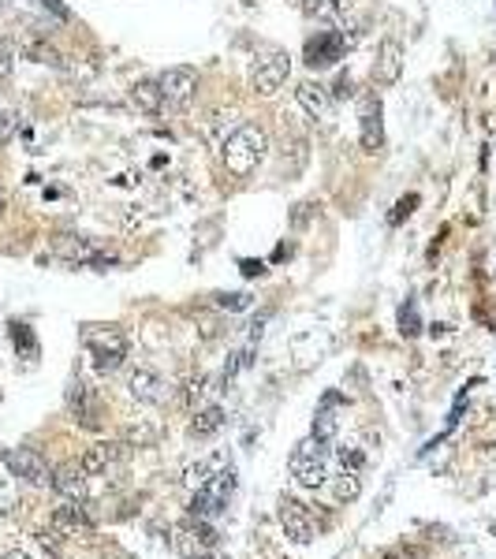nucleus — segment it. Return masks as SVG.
Wrapping results in <instances>:
<instances>
[{
    "mask_svg": "<svg viewBox=\"0 0 496 559\" xmlns=\"http://www.w3.org/2000/svg\"><path fill=\"white\" fill-rule=\"evenodd\" d=\"M12 339H15V347H19L26 358H34V355H38V344H34V336H30L26 325H12Z\"/></svg>",
    "mask_w": 496,
    "mask_h": 559,
    "instance_id": "bb28decb",
    "label": "nucleus"
},
{
    "mask_svg": "<svg viewBox=\"0 0 496 559\" xmlns=\"http://www.w3.org/2000/svg\"><path fill=\"white\" fill-rule=\"evenodd\" d=\"M295 5H299V0H295Z\"/></svg>",
    "mask_w": 496,
    "mask_h": 559,
    "instance_id": "ea45409f",
    "label": "nucleus"
},
{
    "mask_svg": "<svg viewBox=\"0 0 496 559\" xmlns=\"http://www.w3.org/2000/svg\"><path fill=\"white\" fill-rule=\"evenodd\" d=\"M403 75V45L396 38H385L374 60V82L377 86H392Z\"/></svg>",
    "mask_w": 496,
    "mask_h": 559,
    "instance_id": "a211bd4d",
    "label": "nucleus"
},
{
    "mask_svg": "<svg viewBox=\"0 0 496 559\" xmlns=\"http://www.w3.org/2000/svg\"><path fill=\"white\" fill-rule=\"evenodd\" d=\"M0 462L8 466V474L34 485V488H49L52 485V470L49 462L34 451V448H0Z\"/></svg>",
    "mask_w": 496,
    "mask_h": 559,
    "instance_id": "20e7f679",
    "label": "nucleus"
},
{
    "mask_svg": "<svg viewBox=\"0 0 496 559\" xmlns=\"http://www.w3.org/2000/svg\"><path fill=\"white\" fill-rule=\"evenodd\" d=\"M269 153V135L258 123H239V128L221 142V161L232 175H251Z\"/></svg>",
    "mask_w": 496,
    "mask_h": 559,
    "instance_id": "f257e3e1",
    "label": "nucleus"
},
{
    "mask_svg": "<svg viewBox=\"0 0 496 559\" xmlns=\"http://www.w3.org/2000/svg\"><path fill=\"white\" fill-rule=\"evenodd\" d=\"M191 559H216L213 552H198V555H191Z\"/></svg>",
    "mask_w": 496,
    "mask_h": 559,
    "instance_id": "4c0bfd02",
    "label": "nucleus"
},
{
    "mask_svg": "<svg viewBox=\"0 0 496 559\" xmlns=\"http://www.w3.org/2000/svg\"><path fill=\"white\" fill-rule=\"evenodd\" d=\"M221 466H228V459L224 455H216V459H205V462H191L187 466V474H183V481H187V488L195 492V488H202L216 470H221Z\"/></svg>",
    "mask_w": 496,
    "mask_h": 559,
    "instance_id": "5701e85b",
    "label": "nucleus"
},
{
    "mask_svg": "<svg viewBox=\"0 0 496 559\" xmlns=\"http://www.w3.org/2000/svg\"><path fill=\"white\" fill-rule=\"evenodd\" d=\"M0 213H5V198H0Z\"/></svg>",
    "mask_w": 496,
    "mask_h": 559,
    "instance_id": "58836bf2",
    "label": "nucleus"
},
{
    "mask_svg": "<svg viewBox=\"0 0 496 559\" xmlns=\"http://www.w3.org/2000/svg\"><path fill=\"white\" fill-rule=\"evenodd\" d=\"M23 52H26V60H34V64L64 68V56H60V49H52V45L42 42V38H26V42H23Z\"/></svg>",
    "mask_w": 496,
    "mask_h": 559,
    "instance_id": "4be33fe9",
    "label": "nucleus"
},
{
    "mask_svg": "<svg viewBox=\"0 0 496 559\" xmlns=\"http://www.w3.org/2000/svg\"><path fill=\"white\" fill-rule=\"evenodd\" d=\"M358 119H362V153H377L385 146V109H381V98L377 93H369L358 105Z\"/></svg>",
    "mask_w": 496,
    "mask_h": 559,
    "instance_id": "9b49d317",
    "label": "nucleus"
},
{
    "mask_svg": "<svg viewBox=\"0 0 496 559\" xmlns=\"http://www.w3.org/2000/svg\"><path fill=\"white\" fill-rule=\"evenodd\" d=\"M157 86H161V93H165L168 109L183 112V109H191V105H195V98H198V71H195V68H187V64L168 68V71H161V75H157Z\"/></svg>",
    "mask_w": 496,
    "mask_h": 559,
    "instance_id": "0eeeda50",
    "label": "nucleus"
},
{
    "mask_svg": "<svg viewBox=\"0 0 496 559\" xmlns=\"http://www.w3.org/2000/svg\"><path fill=\"white\" fill-rule=\"evenodd\" d=\"M221 425H224V407H216V403H209V407H202V411L195 414L191 432H195L198 441H205V437H213V432H221Z\"/></svg>",
    "mask_w": 496,
    "mask_h": 559,
    "instance_id": "412c9836",
    "label": "nucleus"
},
{
    "mask_svg": "<svg viewBox=\"0 0 496 559\" xmlns=\"http://www.w3.org/2000/svg\"><path fill=\"white\" fill-rule=\"evenodd\" d=\"M339 466H344V470H351V474H358L362 466H366V455L358 448H339Z\"/></svg>",
    "mask_w": 496,
    "mask_h": 559,
    "instance_id": "7c9ffc66",
    "label": "nucleus"
},
{
    "mask_svg": "<svg viewBox=\"0 0 496 559\" xmlns=\"http://www.w3.org/2000/svg\"><path fill=\"white\" fill-rule=\"evenodd\" d=\"M281 526H284L288 541H295V545H310L318 534L314 515H310V507L302 500H295V496H284L281 500Z\"/></svg>",
    "mask_w": 496,
    "mask_h": 559,
    "instance_id": "9d476101",
    "label": "nucleus"
},
{
    "mask_svg": "<svg viewBox=\"0 0 496 559\" xmlns=\"http://www.w3.org/2000/svg\"><path fill=\"white\" fill-rule=\"evenodd\" d=\"M12 511H15V492L5 478H0V515H12Z\"/></svg>",
    "mask_w": 496,
    "mask_h": 559,
    "instance_id": "473e14b6",
    "label": "nucleus"
},
{
    "mask_svg": "<svg viewBox=\"0 0 496 559\" xmlns=\"http://www.w3.org/2000/svg\"><path fill=\"white\" fill-rule=\"evenodd\" d=\"M56 254L64 258L68 265H90V269H109V265H116V254L98 251L94 242L79 239V235H60L56 239Z\"/></svg>",
    "mask_w": 496,
    "mask_h": 559,
    "instance_id": "1a4fd4ad",
    "label": "nucleus"
},
{
    "mask_svg": "<svg viewBox=\"0 0 496 559\" xmlns=\"http://www.w3.org/2000/svg\"><path fill=\"white\" fill-rule=\"evenodd\" d=\"M299 8H302L310 19L348 26V19H351V12H355V0H299Z\"/></svg>",
    "mask_w": 496,
    "mask_h": 559,
    "instance_id": "6ab92c4d",
    "label": "nucleus"
},
{
    "mask_svg": "<svg viewBox=\"0 0 496 559\" xmlns=\"http://www.w3.org/2000/svg\"><path fill=\"white\" fill-rule=\"evenodd\" d=\"M351 93H355L351 75H339V79H336V90H332V101H336V98H351Z\"/></svg>",
    "mask_w": 496,
    "mask_h": 559,
    "instance_id": "f704fd0d",
    "label": "nucleus"
},
{
    "mask_svg": "<svg viewBox=\"0 0 496 559\" xmlns=\"http://www.w3.org/2000/svg\"><path fill=\"white\" fill-rule=\"evenodd\" d=\"M232 492H235V470L232 466H221L202 488H195L191 496V518H216L228 500H232Z\"/></svg>",
    "mask_w": 496,
    "mask_h": 559,
    "instance_id": "7ed1b4c3",
    "label": "nucleus"
},
{
    "mask_svg": "<svg viewBox=\"0 0 496 559\" xmlns=\"http://www.w3.org/2000/svg\"><path fill=\"white\" fill-rule=\"evenodd\" d=\"M128 392L138 399V403H149V407H161V403L168 399V381L161 377L157 369H149V365H138L131 369V377H128Z\"/></svg>",
    "mask_w": 496,
    "mask_h": 559,
    "instance_id": "ddd939ff",
    "label": "nucleus"
},
{
    "mask_svg": "<svg viewBox=\"0 0 496 559\" xmlns=\"http://www.w3.org/2000/svg\"><path fill=\"white\" fill-rule=\"evenodd\" d=\"M415 205H418V194H403L399 202H396V209H392V216H388V224L396 228V224H403L407 216L415 213Z\"/></svg>",
    "mask_w": 496,
    "mask_h": 559,
    "instance_id": "cd10ccee",
    "label": "nucleus"
},
{
    "mask_svg": "<svg viewBox=\"0 0 496 559\" xmlns=\"http://www.w3.org/2000/svg\"><path fill=\"white\" fill-rule=\"evenodd\" d=\"M123 462V444H116V441H101V444H94V448H86V455H82V470H86V478H101V474H109V470H116V466Z\"/></svg>",
    "mask_w": 496,
    "mask_h": 559,
    "instance_id": "dca6fc26",
    "label": "nucleus"
},
{
    "mask_svg": "<svg viewBox=\"0 0 496 559\" xmlns=\"http://www.w3.org/2000/svg\"><path fill=\"white\" fill-rule=\"evenodd\" d=\"M336 429H339V418L332 414L329 403H321V411H318V418H314V429H310V437H314V441H325V444H332Z\"/></svg>",
    "mask_w": 496,
    "mask_h": 559,
    "instance_id": "393cba45",
    "label": "nucleus"
},
{
    "mask_svg": "<svg viewBox=\"0 0 496 559\" xmlns=\"http://www.w3.org/2000/svg\"><path fill=\"white\" fill-rule=\"evenodd\" d=\"M358 492H362L358 474L344 470L339 478H332V500H336V504H355V500H358Z\"/></svg>",
    "mask_w": 496,
    "mask_h": 559,
    "instance_id": "b1692460",
    "label": "nucleus"
},
{
    "mask_svg": "<svg viewBox=\"0 0 496 559\" xmlns=\"http://www.w3.org/2000/svg\"><path fill=\"white\" fill-rule=\"evenodd\" d=\"M239 269H243V276H246V280H254V276H262V272H265V261H254V258H243V261H239Z\"/></svg>",
    "mask_w": 496,
    "mask_h": 559,
    "instance_id": "c9c22d12",
    "label": "nucleus"
},
{
    "mask_svg": "<svg viewBox=\"0 0 496 559\" xmlns=\"http://www.w3.org/2000/svg\"><path fill=\"white\" fill-rule=\"evenodd\" d=\"M52 488L64 496V500H75V504H86L90 496V485H86V470L79 462H68L60 466V470H52Z\"/></svg>",
    "mask_w": 496,
    "mask_h": 559,
    "instance_id": "f3484780",
    "label": "nucleus"
},
{
    "mask_svg": "<svg viewBox=\"0 0 496 559\" xmlns=\"http://www.w3.org/2000/svg\"><path fill=\"white\" fill-rule=\"evenodd\" d=\"M216 306H221V309H232V314H239V309H246V306H251V295H243V291H224V295H216Z\"/></svg>",
    "mask_w": 496,
    "mask_h": 559,
    "instance_id": "c756f323",
    "label": "nucleus"
},
{
    "mask_svg": "<svg viewBox=\"0 0 496 559\" xmlns=\"http://www.w3.org/2000/svg\"><path fill=\"white\" fill-rule=\"evenodd\" d=\"M329 444L325 441H314V437H306L295 451H291V478L302 485V488H325L329 485Z\"/></svg>",
    "mask_w": 496,
    "mask_h": 559,
    "instance_id": "f03ea898",
    "label": "nucleus"
},
{
    "mask_svg": "<svg viewBox=\"0 0 496 559\" xmlns=\"http://www.w3.org/2000/svg\"><path fill=\"white\" fill-rule=\"evenodd\" d=\"M15 128H19V116H15L8 105H0V146H5V142L15 135Z\"/></svg>",
    "mask_w": 496,
    "mask_h": 559,
    "instance_id": "c85d7f7f",
    "label": "nucleus"
},
{
    "mask_svg": "<svg viewBox=\"0 0 496 559\" xmlns=\"http://www.w3.org/2000/svg\"><path fill=\"white\" fill-rule=\"evenodd\" d=\"M52 530L64 534V537H79V534H94V518L86 515L82 504L75 500H64L56 511H52Z\"/></svg>",
    "mask_w": 496,
    "mask_h": 559,
    "instance_id": "2eb2a0df",
    "label": "nucleus"
},
{
    "mask_svg": "<svg viewBox=\"0 0 496 559\" xmlns=\"http://www.w3.org/2000/svg\"><path fill=\"white\" fill-rule=\"evenodd\" d=\"M348 52V34L344 30H318L314 38L306 42V64L314 71H325V68H336L339 60Z\"/></svg>",
    "mask_w": 496,
    "mask_h": 559,
    "instance_id": "6e6552de",
    "label": "nucleus"
},
{
    "mask_svg": "<svg viewBox=\"0 0 496 559\" xmlns=\"http://www.w3.org/2000/svg\"><path fill=\"white\" fill-rule=\"evenodd\" d=\"M68 414L82 425V429H101V411H98V399L90 395V388L82 381L68 384Z\"/></svg>",
    "mask_w": 496,
    "mask_h": 559,
    "instance_id": "4468645a",
    "label": "nucleus"
},
{
    "mask_svg": "<svg viewBox=\"0 0 496 559\" xmlns=\"http://www.w3.org/2000/svg\"><path fill=\"white\" fill-rule=\"evenodd\" d=\"M399 332L407 336V339H415L422 332V317H418V302L415 298H407V302L399 306Z\"/></svg>",
    "mask_w": 496,
    "mask_h": 559,
    "instance_id": "a878e982",
    "label": "nucleus"
},
{
    "mask_svg": "<svg viewBox=\"0 0 496 559\" xmlns=\"http://www.w3.org/2000/svg\"><path fill=\"white\" fill-rule=\"evenodd\" d=\"M131 105L146 116H165L168 112V101H165V93L157 86V79H138L131 86Z\"/></svg>",
    "mask_w": 496,
    "mask_h": 559,
    "instance_id": "aec40b11",
    "label": "nucleus"
},
{
    "mask_svg": "<svg viewBox=\"0 0 496 559\" xmlns=\"http://www.w3.org/2000/svg\"><path fill=\"white\" fill-rule=\"evenodd\" d=\"M295 101L302 105V112L314 119V123H321V128H329L332 123V109H336V101H332V93L321 86V82H299L295 86Z\"/></svg>",
    "mask_w": 496,
    "mask_h": 559,
    "instance_id": "f8f14e48",
    "label": "nucleus"
},
{
    "mask_svg": "<svg viewBox=\"0 0 496 559\" xmlns=\"http://www.w3.org/2000/svg\"><path fill=\"white\" fill-rule=\"evenodd\" d=\"M288 71H291V56L288 52L272 49V52L258 56L251 64V93H258V98H272V93L288 82Z\"/></svg>",
    "mask_w": 496,
    "mask_h": 559,
    "instance_id": "39448f33",
    "label": "nucleus"
},
{
    "mask_svg": "<svg viewBox=\"0 0 496 559\" xmlns=\"http://www.w3.org/2000/svg\"><path fill=\"white\" fill-rule=\"evenodd\" d=\"M38 545L49 552V555H60V541H56V530H42L38 534Z\"/></svg>",
    "mask_w": 496,
    "mask_h": 559,
    "instance_id": "72a5a7b5",
    "label": "nucleus"
},
{
    "mask_svg": "<svg viewBox=\"0 0 496 559\" xmlns=\"http://www.w3.org/2000/svg\"><path fill=\"white\" fill-rule=\"evenodd\" d=\"M15 68V49L8 42H0V79H8Z\"/></svg>",
    "mask_w": 496,
    "mask_h": 559,
    "instance_id": "2f4dec72",
    "label": "nucleus"
},
{
    "mask_svg": "<svg viewBox=\"0 0 496 559\" xmlns=\"http://www.w3.org/2000/svg\"><path fill=\"white\" fill-rule=\"evenodd\" d=\"M5 559H30V555H26V552H19V548H8V552H5Z\"/></svg>",
    "mask_w": 496,
    "mask_h": 559,
    "instance_id": "e433bc0d",
    "label": "nucleus"
},
{
    "mask_svg": "<svg viewBox=\"0 0 496 559\" xmlns=\"http://www.w3.org/2000/svg\"><path fill=\"white\" fill-rule=\"evenodd\" d=\"M86 347L90 355H94V369L101 373H116L123 365V358H128V339H123V332L116 328H90L86 332Z\"/></svg>",
    "mask_w": 496,
    "mask_h": 559,
    "instance_id": "423d86ee",
    "label": "nucleus"
}]
</instances>
